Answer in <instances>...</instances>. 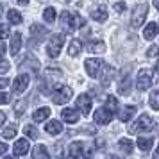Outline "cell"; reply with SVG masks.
<instances>
[{"mask_svg": "<svg viewBox=\"0 0 159 159\" xmlns=\"http://www.w3.org/2000/svg\"><path fill=\"white\" fill-rule=\"evenodd\" d=\"M75 106H77V109H79L82 115L86 116L89 111H91V98H89V95H79V98L75 100Z\"/></svg>", "mask_w": 159, "mask_h": 159, "instance_id": "9c48e42d", "label": "cell"}, {"mask_svg": "<svg viewBox=\"0 0 159 159\" xmlns=\"http://www.w3.org/2000/svg\"><path fill=\"white\" fill-rule=\"evenodd\" d=\"M30 145L29 141L25 139V138H22V139H18L15 143V147H13V152H15V156H25L27 152H29Z\"/></svg>", "mask_w": 159, "mask_h": 159, "instance_id": "8fae6325", "label": "cell"}, {"mask_svg": "<svg viewBox=\"0 0 159 159\" xmlns=\"http://www.w3.org/2000/svg\"><path fill=\"white\" fill-rule=\"evenodd\" d=\"M61 116H63V120L68 122V123H77L79 122V113H77L75 109H63Z\"/></svg>", "mask_w": 159, "mask_h": 159, "instance_id": "2e32d148", "label": "cell"}, {"mask_svg": "<svg viewBox=\"0 0 159 159\" xmlns=\"http://www.w3.org/2000/svg\"><path fill=\"white\" fill-rule=\"evenodd\" d=\"M6 150H7V145L0 143V156H2V154H6Z\"/></svg>", "mask_w": 159, "mask_h": 159, "instance_id": "f35d334b", "label": "cell"}, {"mask_svg": "<svg viewBox=\"0 0 159 159\" xmlns=\"http://www.w3.org/2000/svg\"><path fill=\"white\" fill-rule=\"evenodd\" d=\"M154 127V120H152L150 115H141L136 122L132 123V127L129 129L130 134H138V132H147V130H152Z\"/></svg>", "mask_w": 159, "mask_h": 159, "instance_id": "7a4b0ae2", "label": "cell"}, {"mask_svg": "<svg viewBox=\"0 0 159 159\" xmlns=\"http://www.w3.org/2000/svg\"><path fill=\"white\" fill-rule=\"evenodd\" d=\"M4 122H6V113H2V111H0V127L4 125Z\"/></svg>", "mask_w": 159, "mask_h": 159, "instance_id": "60d3db41", "label": "cell"}, {"mask_svg": "<svg viewBox=\"0 0 159 159\" xmlns=\"http://www.w3.org/2000/svg\"><path fill=\"white\" fill-rule=\"evenodd\" d=\"M63 123L59 122V120H50V122L45 125V130L48 132V134H52V136H57V134H61L63 132Z\"/></svg>", "mask_w": 159, "mask_h": 159, "instance_id": "7c38bea8", "label": "cell"}, {"mask_svg": "<svg viewBox=\"0 0 159 159\" xmlns=\"http://www.w3.org/2000/svg\"><path fill=\"white\" fill-rule=\"evenodd\" d=\"M156 72H157V73H159V63H157V66H156Z\"/></svg>", "mask_w": 159, "mask_h": 159, "instance_id": "681fc988", "label": "cell"}, {"mask_svg": "<svg viewBox=\"0 0 159 159\" xmlns=\"http://www.w3.org/2000/svg\"><path fill=\"white\" fill-rule=\"evenodd\" d=\"M9 68H11V65H9L6 59H0V73H6Z\"/></svg>", "mask_w": 159, "mask_h": 159, "instance_id": "d590c367", "label": "cell"}, {"mask_svg": "<svg viewBox=\"0 0 159 159\" xmlns=\"http://www.w3.org/2000/svg\"><path fill=\"white\" fill-rule=\"evenodd\" d=\"M32 154H34V159H50L48 157V150H47L45 145H36Z\"/></svg>", "mask_w": 159, "mask_h": 159, "instance_id": "7402d4cb", "label": "cell"}, {"mask_svg": "<svg viewBox=\"0 0 159 159\" xmlns=\"http://www.w3.org/2000/svg\"><path fill=\"white\" fill-rule=\"evenodd\" d=\"M0 16H2V6H0Z\"/></svg>", "mask_w": 159, "mask_h": 159, "instance_id": "f907efd6", "label": "cell"}, {"mask_svg": "<svg viewBox=\"0 0 159 159\" xmlns=\"http://www.w3.org/2000/svg\"><path fill=\"white\" fill-rule=\"evenodd\" d=\"M106 159H120V157H116V156H107Z\"/></svg>", "mask_w": 159, "mask_h": 159, "instance_id": "f6af8a7d", "label": "cell"}, {"mask_svg": "<svg viewBox=\"0 0 159 159\" xmlns=\"http://www.w3.org/2000/svg\"><path fill=\"white\" fill-rule=\"evenodd\" d=\"M159 56V48L156 47V45H152L150 48L147 50V57H150V59H154V57H157Z\"/></svg>", "mask_w": 159, "mask_h": 159, "instance_id": "836d02e7", "label": "cell"}, {"mask_svg": "<svg viewBox=\"0 0 159 159\" xmlns=\"http://www.w3.org/2000/svg\"><path fill=\"white\" fill-rule=\"evenodd\" d=\"M20 47H22V34L20 32H15L13 34V41H11V54L16 56L20 52Z\"/></svg>", "mask_w": 159, "mask_h": 159, "instance_id": "44dd1931", "label": "cell"}, {"mask_svg": "<svg viewBox=\"0 0 159 159\" xmlns=\"http://www.w3.org/2000/svg\"><path fill=\"white\" fill-rule=\"evenodd\" d=\"M72 88L65 86V84H59L54 91H52V100H54V104H59V106H63V104H66V102L72 98Z\"/></svg>", "mask_w": 159, "mask_h": 159, "instance_id": "3957f363", "label": "cell"}, {"mask_svg": "<svg viewBox=\"0 0 159 159\" xmlns=\"http://www.w3.org/2000/svg\"><path fill=\"white\" fill-rule=\"evenodd\" d=\"M18 2H20V4H22V6H25V4H27V2H29V0H18Z\"/></svg>", "mask_w": 159, "mask_h": 159, "instance_id": "ee69618b", "label": "cell"}, {"mask_svg": "<svg viewBox=\"0 0 159 159\" xmlns=\"http://www.w3.org/2000/svg\"><path fill=\"white\" fill-rule=\"evenodd\" d=\"M61 25H63L65 30H77V29H80V27L86 25V20L80 15H77V13L65 11V13L61 15Z\"/></svg>", "mask_w": 159, "mask_h": 159, "instance_id": "6da1fadb", "label": "cell"}, {"mask_svg": "<svg viewBox=\"0 0 159 159\" xmlns=\"http://www.w3.org/2000/svg\"><path fill=\"white\" fill-rule=\"evenodd\" d=\"M118 91H120V95H129L130 93V80L129 79H125L120 84V88H118Z\"/></svg>", "mask_w": 159, "mask_h": 159, "instance_id": "4dcf8cb0", "label": "cell"}, {"mask_svg": "<svg viewBox=\"0 0 159 159\" xmlns=\"http://www.w3.org/2000/svg\"><path fill=\"white\" fill-rule=\"evenodd\" d=\"M106 109H109L111 113H115L116 109H118V100H116L115 97H107V102H106Z\"/></svg>", "mask_w": 159, "mask_h": 159, "instance_id": "f546056e", "label": "cell"}, {"mask_svg": "<svg viewBox=\"0 0 159 159\" xmlns=\"http://www.w3.org/2000/svg\"><path fill=\"white\" fill-rule=\"evenodd\" d=\"M7 20L11 23L18 25V23H22V15H20L16 9H9V11H7Z\"/></svg>", "mask_w": 159, "mask_h": 159, "instance_id": "603a6c76", "label": "cell"}, {"mask_svg": "<svg viewBox=\"0 0 159 159\" xmlns=\"http://www.w3.org/2000/svg\"><path fill=\"white\" fill-rule=\"evenodd\" d=\"M48 116H50V109L48 107H39V109H36V111L32 113V120H34V122H45Z\"/></svg>", "mask_w": 159, "mask_h": 159, "instance_id": "ac0fdd59", "label": "cell"}, {"mask_svg": "<svg viewBox=\"0 0 159 159\" xmlns=\"http://www.w3.org/2000/svg\"><path fill=\"white\" fill-rule=\"evenodd\" d=\"M29 75H18L15 80H13V93H16V95H20V93H23L27 88H29Z\"/></svg>", "mask_w": 159, "mask_h": 159, "instance_id": "ba28073f", "label": "cell"}, {"mask_svg": "<svg viewBox=\"0 0 159 159\" xmlns=\"http://www.w3.org/2000/svg\"><path fill=\"white\" fill-rule=\"evenodd\" d=\"M82 154H84V141H73V143H70V156L79 157Z\"/></svg>", "mask_w": 159, "mask_h": 159, "instance_id": "ffe728a7", "label": "cell"}, {"mask_svg": "<svg viewBox=\"0 0 159 159\" xmlns=\"http://www.w3.org/2000/svg\"><path fill=\"white\" fill-rule=\"evenodd\" d=\"M152 145H154V139H152V138H139V139H138L139 150H150Z\"/></svg>", "mask_w": 159, "mask_h": 159, "instance_id": "cb8c5ba5", "label": "cell"}, {"mask_svg": "<svg viewBox=\"0 0 159 159\" xmlns=\"http://www.w3.org/2000/svg\"><path fill=\"white\" fill-rule=\"evenodd\" d=\"M125 7H127V6H125L123 2H118V4H115V6H113V9H115L116 13H123V11H125Z\"/></svg>", "mask_w": 159, "mask_h": 159, "instance_id": "8d00e7d4", "label": "cell"}, {"mask_svg": "<svg viewBox=\"0 0 159 159\" xmlns=\"http://www.w3.org/2000/svg\"><path fill=\"white\" fill-rule=\"evenodd\" d=\"M80 52H82V43H80V39H72L70 45H68V56L77 57Z\"/></svg>", "mask_w": 159, "mask_h": 159, "instance_id": "e0dca14e", "label": "cell"}, {"mask_svg": "<svg viewBox=\"0 0 159 159\" xmlns=\"http://www.w3.org/2000/svg\"><path fill=\"white\" fill-rule=\"evenodd\" d=\"M102 61H98V59H86L84 61V68H86V73L91 77V79H98L102 75Z\"/></svg>", "mask_w": 159, "mask_h": 159, "instance_id": "52a82bcc", "label": "cell"}, {"mask_svg": "<svg viewBox=\"0 0 159 159\" xmlns=\"http://www.w3.org/2000/svg\"><path fill=\"white\" fill-rule=\"evenodd\" d=\"M23 132H25L29 138H32V139H38V136H39L34 125H25V127H23Z\"/></svg>", "mask_w": 159, "mask_h": 159, "instance_id": "83f0119b", "label": "cell"}, {"mask_svg": "<svg viewBox=\"0 0 159 159\" xmlns=\"http://www.w3.org/2000/svg\"><path fill=\"white\" fill-rule=\"evenodd\" d=\"M65 159H77V157H73V156H68V157H65Z\"/></svg>", "mask_w": 159, "mask_h": 159, "instance_id": "c3c4849f", "label": "cell"}, {"mask_svg": "<svg viewBox=\"0 0 159 159\" xmlns=\"http://www.w3.org/2000/svg\"><path fill=\"white\" fill-rule=\"evenodd\" d=\"M4 52H6V45L4 41H0V56H4Z\"/></svg>", "mask_w": 159, "mask_h": 159, "instance_id": "b9f144b4", "label": "cell"}, {"mask_svg": "<svg viewBox=\"0 0 159 159\" xmlns=\"http://www.w3.org/2000/svg\"><path fill=\"white\" fill-rule=\"evenodd\" d=\"M152 159H159V145H157V148H156V152H154V157Z\"/></svg>", "mask_w": 159, "mask_h": 159, "instance_id": "7bdbcfd3", "label": "cell"}, {"mask_svg": "<svg viewBox=\"0 0 159 159\" xmlns=\"http://www.w3.org/2000/svg\"><path fill=\"white\" fill-rule=\"evenodd\" d=\"M120 150L125 154H132V141L130 139H120Z\"/></svg>", "mask_w": 159, "mask_h": 159, "instance_id": "484cf974", "label": "cell"}, {"mask_svg": "<svg viewBox=\"0 0 159 159\" xmlns=\"http://www.w3.org/2000/svg\"><path fill=\"white\" fill-rule=\"evenodd\" d=\"M9 95L7 93H0V106H4V104H9Z\"/></svg>", "mask_w": 159, "mask_h": 159, "instance_id": "74e56055", "label": "cell"}, {"mask_svg": "<svg viewBox=\"0 0 159 159\" xmlns=\"http://www.w3.org/2000/svg\"><path fill=\"white\" fill-rule=\"evenodd\" d=\"M91 18H93L95 22L104 23L106 20H107V11H106V7H104V6H98V7H95L93 11H91Z\"/></svg>", "mask_w": 159, "mask_h": 159, "instance_id": "9a60e30c", "label": "cell"}, {"mask_svg": "<svg viewBox=\"0 0 159 159\" xmlns=\"http://www.w3.org/2000/svg\"><path fill=\"white\" fill-rule=\"evenodd\" d=\"M134 113H136V107H134V106H125V107L120 109L118 120H120V122H129L130 118L134 116Z\"/></svg>", "mask_w": 159, "mask_h": 159, "instance_id": "4fadbf2b", "label": "cell"}, {"mask_svg": "<svg viewBox=\"0 0 159 159\" xmlns=\"http://www.w3.org/2000/svg\"><path fill=\"white\" fill-rule=\"evenodd\" d=\"M86 48L91 54H102V52H106V45H104V41H89Z\"/></svg>", "mask_w": 159, "mask_h": 159, "instance_id": "d6986e66", "label": "cell"}, {"mask_svg": "<svg viewBox=\"0 0 159 159\" xmlns=\"http://www.w3.org/2000/svg\"><path fill=\"white\" fill-rule=\"evenodd\" d=\"M63 43H65V34H54V36L50 38L48 45H47V54H48V57H57L59 54H61Z\"/></svg>", "mask_w": 159, "mask_h": 159, "instance_id": "277c9868", "label": "cell"}, {"mask_svg": "<svg viewBox=\"0 0 159 159\" xmlns=\"http://www.w3.org/2000/svg\"><path fill=\"white\" fill-rule=\"evenodd\" d=\"M2 136L4 138H15L16 136V127L15 125H11V127H7V129H4V132H2Z\"/></svg>", "mask_w": 159, "mask_h": 159, "instance_id": "1f68e13d", "label": "cell"}, {"mask_svg": "<svg viewBox=\"0 0 159 159\" xmlns=\"http://www.w3.org/2000/svg\"><path fill=\"white\" fill-rule=\"evenodd\" d=\"M111 120H113V113H111L109 109H106V107L97 109V113H95V122L97 123H100V125H107Z\"/></svg>", "mask_w": 159, "mask_h": 159, "instance_id": "30bf717a", "label": "cell"}, {"mask_svg": "<svg viewBox=\"0 0 159 159\" xmlns=\"http://www.w3.org/2000/svg\"><path fill=\"white\" fill-rule=\"evenodd\" d=\"M27 107V102L25 100H22V102H18L15 106V111H16V116H22L23 115V109Z\"/></svg>", "mask_w": 159, "mask_h": 159, "instance_id": "d6a6232c", "label": "cell"}, {"mask_svg": "<svg viewBox=\"0 0 159 159\" xmlns=\"http://www.w3.org/2000/svg\"><path fill=\"white\" fill-rule=\"evenodd\" d=\"M154 6H156V7L159 9V0H154Z\"/></svg>", "mask_w": 159, "mask_h": 159, "instance_id": "7dc6e473", "label": "cell"}, {"mask_svg": "<svg viewBox=\"0 0 159 159\" xmlns=\"http://www.w3.org/2000/svg\"><path fill=\"white\" fill-rule=\"evenodd\" d=\"M9 36V27L6 23H0V39H6Z\"/></svg>", "mask_w": 159, "mask_h": 159, "instance_id": "e575fe53", "label": "cell"}, {"mask_svg": "<svg viewBox=\"0 0 159 159\" xmlns=\"http://www.w3.org/2000/svg\"><path fill=\"white\" fill-rule=\"evenodd\" d=\"M30 32H32L36 38H39V39L47 36V29H41L39 25H32V27H30Z\"/></svg>", "mask_w": 159, "mask_h": 159, "instance_id": "f1b7e54d", "label": "cell"}, {"mask_svg": "<svg viewBox=\"0 0 159 159\" xmlns=\"http://www.w3.org/2000/svg\"><path fill=\"white\" fill-rule=\"evenodd\" d=\"M157 34H159V25L156 22L148 23V25L143 29V38H145V39H154Z\"/></svg>", "mask_w": 159, "mask_h": 159, "instance_id": "5bb4252c", "label": "cell"}, {"mask_svg": "<svg viewBox=\"0 0 159 159\" xmlns=\"http://www.w3.org/2000/svg\"><path fill=\"white\" fill-rule=\"evenodd\" d=\"M147 11H148V6L147 4H139V6H136V9H134V13H132V18H130V25L132 27H141L145 22V18H147Z\"/></svg>", "mask_w": 159, "mask_h": 159, "instance_id": "8992f818", "label": "cell"}, {"mask_svg": "<svg viewBox=\"0 0 159 159\" xmlns=\"http://www.w3.org/2000/svg\"><path fill=\"white\" fill-rule=\"evenodd\" d=\"M136 86H138L139 91H147V89L152 86V70H148V68L139 70L138 79H136Z\"/></svg>", "mask_w": 159, "mask_h": 159, "instance_id": "5b68a950", "label": "cell"}, {"mask_svg": "<svg viewBox=\"0 0 159 159\" xmlns=\"http://www.w3.org/2000/svg\"><path fill=\"white\" fill-rule=\"evenodd\" d=\"M4 159H18L16 156H7V157H4Z\"/></svg>", "mask_w": 159, "mask_h": 159, "instance_id": "bcb514c9", "label": "cell"}, {"mask_svg": "<svg viewBox=\"0 0 159 159\" xmlns=\"http://www.w3.org/2000/svg\"><path fill=\"white\" fill-rule=\"evenodd\" d=\"M43 18H45V22L52 23L54 20H56V9H54V7H47L43 11Z\"/></svg>", "mask_w": 159, "mask_h": 159, "instance_id": "4316f807", "label": "cell"}, {"mask_svg": "<svg viewBox=\"0 0 159 159\" xmlns=\"http://www.w3.org/2000/svg\"><path fill=\"white\" fill-rule=\"evenodd\" d=\"M9 84V80L7 79H0V89H2V88H6Z\"/></svg>", "mask_w": 159, "mask_h": 159, "instance_id": "ab89813d", "label": "cell"}, {"mask_svg": "<svg viewBox=\"0 0 159 159\" xmlns=\"http://www.w3.org/2000/svg\"><path fill=\"white\" fill-rule=\"evenodd\" d=\"M148 104H150V107H152V109L159 111V89H156V91L150 95V98H148Z\"/></svg>", "mask_w": 159, "mask_h": 159, "instance_id": "d4e9b609", "label": "cell"}]
</instances>
